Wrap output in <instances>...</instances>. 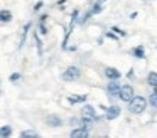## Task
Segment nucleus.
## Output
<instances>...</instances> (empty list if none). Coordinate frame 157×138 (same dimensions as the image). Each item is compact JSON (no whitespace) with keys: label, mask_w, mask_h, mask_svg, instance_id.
Instances as JSON below:
<instances>
[{"label":"nucleus","mask_w":157,"mask_h":138,"mask_svg":"<svg viewBox=\"0 0 157 138\" xmlns=\"http://www.w3.org/2000/svg\"><path fill=\"white\" fill-rule=\"evenodd\" d=\"M145 110H147V98L140 96V94H135L128 101V111L132 114H142Z\"/></svg>","instance_id":"f257e3e1"},{"label":"nucleus","mask_w":157,"mask_h":138,"mask_svg":"<svg viewBox=\"0 0 157 138\" xmlns=\"http://www.w3.org/2000/svg\"><path fill=\"white\" fill-rule=\"evenodd\" d=\"M81 77V69L78 66H69L68 69L63 73V81H68V83H73V81H78Z\"/></svg>","instance_id":"f03ea898"},{"label":"nucleus","mask_w":157,"mask_h":138,"mask_svg":"<svg viewBox=\"0 0 157 138\" xmlns=\"http://www.w3.org/2000/svg\"><path fill=\"white\" fill-rule=\"evenodd\" d=\"M81 118H86V120L93 121V123H96V121L101 120V116H98V114H96L95 108H93L91 104H86V103L83 104V108H81Z\"/></svg>","instance_id":"7ed1b4c3"},{"label":"nucleus","mask_w":157,"mask_h":138,"mask_svg":"<svg viewBox=\"0 0 157 138\" xmlns=\"http://www.w3.org/2000/svg\"><path fill=\"white\" fill-rule=\"evenodd\" d=\"M120 113H122L120 106L112 104V106H106V110L103 111V118H105L106 121H113V120H117V118L120 116Z\"/></svg>","instance_id":"20e7f679"},{"label":"nucleus","mask_w":157,"mask_h":138,"mask_svg":"<svg viewBox=\"0 0 157 138\" xmlns=\"http://www.w3.org/2000/svg\"><path fill=\"white\" fill-rule=\"evenodd\" d=\"M135 96V93H133V88L130 86V84H122V88H120V93H118V98L122 101H125V103H128L132 98Z\"/></svg>","instance_id":"39448f33"},{"label":"nucleus","mask_w":157,"mask_h":138,"mask_svg":"<svg viewBox=\"0 0 157 138\" xmlns=\"http://www.w3.org/2000/svg\"><path fill=\"white\" fill-rule=\"evenodd\" d=\"M120 88H122V84L118 83V81H110L108 84H106V88H105V91H106V94H108L110 98H117L118 96V93H120Z\"/></svg>","instance_id":"423d86ee"},{"label":"nucleus","mask_w":157,"mask_h":138,"mask_svg":"<svg viewBox=\"0 0 157 138\" xmlns=\"http://www.w3.org/2000/svg\"><path fill=\"white\" fill-rule=\"evenodd\" d=\"M46 125L51 128H59L64 125V121H63L61 116H58V114H48L46 116Z\"/></svg>","instance_id":"0eeeda50"},{"label":"nucleus","mask_w":157,"mask_h":138,"mask_svg":"<svg viewBox=\"0 0 157 138\" xmlns=\"http://www.w3.org/2000/svg\"><path fill=\"white\" fill-rule=\"evenodd\" d=\"M103 74H105L110 81H118L120 77H122V73H120L117 67H105V69H103Z\"/></svg>","instance_id":"6e6552de"},{"label":"nucleus","mask_w":157,"mask_h":138,"mask_svg":"<svg viewBox=\"0 0 157 138\" xmlns=\"http://www.w3.org/2000/svg\"><path fill=\"white\" fill-rule=\"evenodd\" d=\"M69 138H90V130L78 126V128H75V130H71Z\"/></svg>","instance_id":"1a4fd4ad"},{"label":"nucleus","mask_w":157,"mask_h":138,"mask_svg":"<svg viewBox=\"0 0 157 138\" xmlns=\"http://www.w3.org/2000/svg\"><path fill=\"white\" fill-rule=\"evenodd\" d=\"M86 99H88V94H71V96H68L69 104H85Z\"/></svg>","instance_id":"9d476101"},{"label":"nucleus","mask_w":157,"mask_h":138,"mask_svg":"<svg viewBox=\"0 0 157 138\" xmlns=\"http://www.w3.org/2000/svg\"><path fill=\"white\" fill-rule=\"evenodd\" d=\"M32 27V22H27L24 27H22V34H21V40H19V49H22V46L25 44V39H27V34Z\"/></svg>","instance_id":"9b49d317"},{"label":"nucleus","mask_w":157,"mask_h":138,"mask_svg":"<svg viewBox=\"0 0 157 138\" xmlns=\"http://www.w3.org/2000/svg\"><path fill=\"white\" fill-rule=\"evenodd\" d=\"M12 12L9 9H2L0 10V24H10L12 22Z\"/></svg>","instance_id":"f8f14e48"},{"label":"nucleus","mask_w":157,"mask_h":138,"mask_svg":"<svg viewBox=\"0 0 157 138\" xmlns=\"http://www.w3.org/2000/svg\"><path fill=\"white\" fill-rule=\"evenodd\" d=\"M130 54H132L135 59H144V57H145V47H144L142 44H140V46H135L130 50Z\"/></svg>","instance_id":"ddd939ff"},{"label":"nucleus","mask_w":157,"mask_h":138,"mask_svg":"<svg viewBox=\"0 0 157 138\" xmlns=\"http://www.w3.org/2000/svg\"><path fill=\"white\" fill-rule=\"evenodd\" d=\"M12 126L10 125H4V126H0V138H10L12 136Z\"/></svg>","instance_id":"4468645a"},{"label":"nucleus","mask_w":157,"mask_h":138,"mask_svg":"<svg viewBox=\"0 0 157 138\" xmlns=\"http://www.w3.org/2000/svg\"><path fill=\"white\" fill-rule=\"evenodd\" d=\"M19 138H42V136L37 133V131H34V130H24V131H21Z\"/></svg>","instance_id":"2eb2a0df"},{"label":"nucleus","mask_w":157,"mask_h":138,"mask_svg":"<svg viewBox=\"0 0 157 138\" xmlns=\"http://www.w3.org/2000/svg\"><path fill=\"white\" fill-rule=\"evenodd\" d=\"M78 20H79V9H75L71 12V20H69V27H68V29L73 30V27H75V24L78 22Z\"/></svg>","instance_id":"dca6fc26"},{"label":"nucleus","mask_w":157,"mask_h":138,"mask_svg":"<svg viewBox=\"0 0 157 138\" xmlns=\"http://www.w3.org/2000/svg\"><path fill=\"white\" fill-rule=\"evenodd\" d=\"M101 10H103V3L95 2L91 5V9H90V13H91V15H96V13H101Z\"/></svg>","instance_id":"f3484780"},{"label":"nucleus","mask_w":157,"mask_h":138,"mask_svg":"<svg viewBox=\"0 0 157 138\" xmlns=\"http://www.w3.org/2000/svg\"><path fill=\"white\" fill-rule=\"evenodd\" d=\"M32 35H34V40H36V47H37V54H39V56H42V42H41V35H39V34L36 32V30H34V34H32Z\"/></svg>","instance_id":"a211bd4d"},{"label":"nucleus","mask_w":157,"mask_h":138,"mask_svg":"<svg viewBox=\"0 0 157 138\" xmlns=\"http://www.w3.org/2000/svg\"><path fill=\"white\" fill-rule=\"evenodd\" d=\"M147 84H149L150 88H154L157 84V73H155V71L149 73V76H147Z\"/></svg>","instance_id":"6ab92c4d"},{"label":"nucleus","mask_w":157,"mask_h":138,"mask_svg":"<svg viewBox=\"0 0 157 138\" xmlns=\"http://www.w3.org/2000/svg\"><path fill=\"white\" fill-rule=\"evenodd\" d=\"M37 34H39V35H48V32H49V30H48V25H46V22H39V25H37Z\"/></svg>","instance_id":"aec40b11"},{"label":"nucleus","mask_w":157,"mask_h":138,"mask_svg":"<svg viewBox=\"0 0 157 138\" xmlns=\"http://www.w3.org/2000/svg\"><path fill=\"white\" fill-rule=\"evenodd\" d=\"M147 104H150V106L154 108V110H157V94H150L149 98H147Z\"/></svg>","instance_id":"412c9836"},{"label":"nucleus","mask_w":157,"mask_h":138,"mask_svg":"<svg viewBox=\"0 0 157 138\" xmlns=\"http://www.w3.org/2000/svg\"><path fill=\"white\" fill-rule=\"evenodd\" d=\"M110 30H112L113 34H117V35H118V37H125V35H127V32H125V30H122V29H120V27H112V29H110Z\"/></svg>","instance_id":"4be33fe9"},{"label":"nucleus","mask_w":157,"mask_h":138,"mask_svg":"<svg viewBox=\"0 0 157 138\" xmlns=\"http://www.w3.org/2000/svg\"><path fill=\"white\" fill-rule=\"evenodd\" d=\"M21 77H22L21 73H12L9 79H10V83H17V81H21Z\"/></svg>","instance_id":"5701e85b"},{"label":"nucleus","mask_w":157,"mask_h":138,"mask_svg":"<svg viewBox=\"0 0 157 138\" xmlns=\"http://www.w3.org/2000/svg\"><path fill=\"white\" fill-rule=\"evenodd\" d=\"M66 2H68V0H58V2H56V9H59V10H64V7H66Z\"/></svg>","instance_id":"b1692460"},{"label":"nucleus","mask_w":157,"mask_h":138,"mask_svg":"<svg viewBox=\"0 0 157 138\" xmlns=\"http://www.w3.org/2000/svg\"><path fill=\"white\" fill-rule=\"evenodd\" d=\"M90 17H91V13H90V10H88V12H86V13H85V15H83V17H81V19H79V20H78V22H79V24H86V20H88V19H90Z\"/></svg>","instance_id":"393cba45"},{"label":"nucleus","mask_w":157,"mask_h":138,"mask_svg":"<svg viewBox=\"0 0 157 138\" xmlns=\"http://www.w3.org/2000/svg\"><path fill=\"white\" fill-rule=\"evenodd\" d=\"M42 7H44V2H42V0H39V2L34 5V12H39V10H41Z\"/></svg>","instance_id":"a878e982"},{"label":"nucleus","mask_w":157,"mask_h":138,"mask_svg":"<svg viewBox=\"0 0 157 138\" xmlns=\"http://www.w3.org/2000/svg\"><path fill=\"white\" fill-rule=\"evenodd\" d=\"M106 37H108V39H112V40H118V35H117V34H113V32H106Z\"/></svg>","instance_id":"bb28decb"},{"label":"nucleus","mask_w":157,"mask_h":138,"mask_svg":"<svg viewBox=\"0 0 157 138\" xmlns=\"http://www.w3.org/2000/svg\"><path fill=\"white\" fill-rule=\"evenodd\" d=\"M48 19H49L48 13H41V15H39V22H46Z\"/></svg>","instance_id":"cd10ccee"},{"label":"nucleus","mask_w":157,"mask_h":138,"mask_svg":"<svg viewBox=\"0 0 157 138\" xmlns=\"http://www.w3.org/2000/svg\"><path fill=\"white\" fill-rule=\"evenodd\" d=\"M127 77H128V79H133V77H135V73H133V69H130L128 73H127Z\"/></svg>","instance_id":"c85d7f7f"},{"label":"nucleus","mask_w":157,"mask_h":138,"mask_svg":"<svg viewBox=\"0 0 157 138\" xmlns=\"http://www.w3.org/2000/svg\"><path fill=\"white\" fill-rule=\"evenodd\" d=\"M152 93H154V94H157V84H155V86L152 88Z\"/></svg>","instance_id":"c756f323"},{"label":"nucleus","mask_w":157,"mask_h":138,"mask_svg":"<svg viewBox=\"0 0 157 138\" xmlns=\"http://www.w3.org/2000/svg\"><path fill=\"white\" fill-rule=\"evenodd\" d=\"M98 2H100V3H103V2H106V0H98Z\"/></svg>","instance_id":"7c9ffc66"},{"label":"nucleus","mask_w":157,"mask_h":138,"mask_svg":"<svg viewBox=\"0 0 157 138\" xmlns=\"http://www.w3.org/2000/svg\"><path fill=\"white\" fill-rule=\"evenodd\" d=\"M0 89H2V84H0Z\"/></svg>","instance_id":"2f4dec72"}]
</instances>
